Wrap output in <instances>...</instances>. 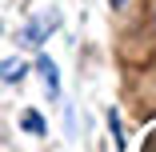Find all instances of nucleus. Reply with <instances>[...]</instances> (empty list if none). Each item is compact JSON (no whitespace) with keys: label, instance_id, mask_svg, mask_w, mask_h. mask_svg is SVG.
Wrapping results in <instances>:
<instances>
[{"label":"nucleus","instance_id":"20e7f679","mask_svg":"<svg viewBox=\"0 0 156 152\" xmlns=\"http://www.w3.org/2000/svg\"><path fill=\"white\" fill-rule=\"evenodd\" d=\"M4 80H8V84H20V80H24V64L8 60V64H4Z\"/></svg>","mask_w":156,"mask_h":152},{"label":"nucleus","instance_id":"7ed1b4c3","mask_svg":"<svg viewBox=\"0 0 156 152\" xmlns=\"http://www.w3.org/2000/svg\"><path fill=\"white\" fill-rule=\"evenodd\" d=\"M20 128L32 132V136H44V120H40V112H36V108H24V112H20Z\"/></svg>","mask_w":156,"mask_h":152},{"label":"nucleus","instance_id":"39448f33","mask_svg":"<svg viewBox=\"0 0 156 152\" xmlns=\"http://www.w3.org/2000/svg\"><path fill=\"white\" fill-rule=\"evenodd\" d=\"M108 4H112V8H124V0H108Z\"/></svg>","mask_w":156,"mask_h":152},{"label":"nucleus","instance_id":"f257e3e1","mask_svg":"<svg viewBox=\"0 0 156 152\" xmlns=\"http://www.w3.org/2000/svg\"><path fill=\"white\" fill-rule=\"evenodd\" d=\"M52 32H56V16H52V12H40V16H32V20L16 32V40H20L24 48H40Z\"/></svg>","mask_w":156,"mask_h":152},{"label":"nucleus","instance_id":"f03ea898","mask_svg":"<svg viewBox=\"0 0 156 152\" xmlns=\"http://www.w3.org/2000/svg\"><path fill=\"white\" fill-rule=\"evenodd\" d=\"M36 68L44 76V88H48V96H60V68L52 64L48 56H36Z\"/></svg>","mask_w":156,"mask_h":152}]
</instances>
